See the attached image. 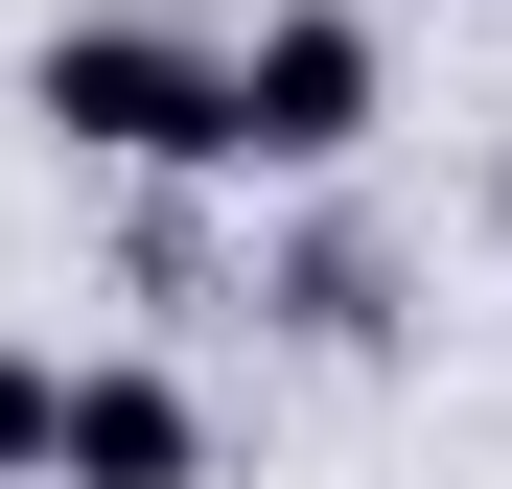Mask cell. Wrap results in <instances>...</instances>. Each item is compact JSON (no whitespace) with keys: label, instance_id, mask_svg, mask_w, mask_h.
I'll use <instances>...</instances> for the list:
<instances>
[{"label":"cell","instance_id":"6da1fadb","mask_svg":"<svg viewBox=\"0 0 512 489\" xmlns=\"http://www.w3.org/2000/svg\"><path fill=\"white\" fill-rule=\"evenodd\" d=\"M24 117L70 163H140V187H233V24H187V0H47L24 24Z\"/></svg>","mask_w":512,"mask_h":489},{"label":"cell","instance_id":"7a4b0ae2","mask_svg":"<svg viewBox=\"0 0 512 489\" xmlns=\"http://www.w3.org/2000/svg\"><path fill=\"white\" fill-rule=\"evenodd\" d=\"M373 117H396L373 0H256V24H233V187H350Z\"/></svg>","mask_w":512,"mask_h":489},{"label":"cell","instance_id":"3957f363","mask_svg":"<svg viewBox=\"0 0 512 489\" xmlns=\"http://www.w3.org/2000/svg\"><path fill=\"white\" fill-rule=\"evenodd\" d=\"M70 489H210V396L163 350H70Z\"/></svg>","mask_w":512,"mask_h":489},{"label":"cell","instance_id":"277c9868","mask_svg":"<svg viewBox=\"0 0 512 489\" xmlns=\"http://www.w3.org/2000/svg\"><path fill=\"white\" fill-rule=\"evenodd\" d=\"M0 489H70V350L0 326Z\"/></svg>","mask_w":512,"mask_h":489},{"label":"cell","instance_id":"5b68a950","mask_svg":"<svg viewBox=\"0 0 512 489\" xmlns=\"http://www.w3.org/2000/svg\"><path fill=\"white\" fill-rule=\"evenodd\" d=\"M280 303H303V326H326V350H373V326H396V280H373V257H350V233H326V257H303V280H280Z\"/></svg>","mask_w":512,"mask_h":489},{"label":"cell","instance_id":"8992f818","mask_svg":"<svg viewBox=\"0 0 512 489\" xmlns=\"http://www.w3.org/2000/svg\"><path fill=\"white\" fill-rule=\"evenodd\" d=\"M489 233H512V163H489Z\"/></svg>","mask_w":512,"mask_h":489}]
</instances>
